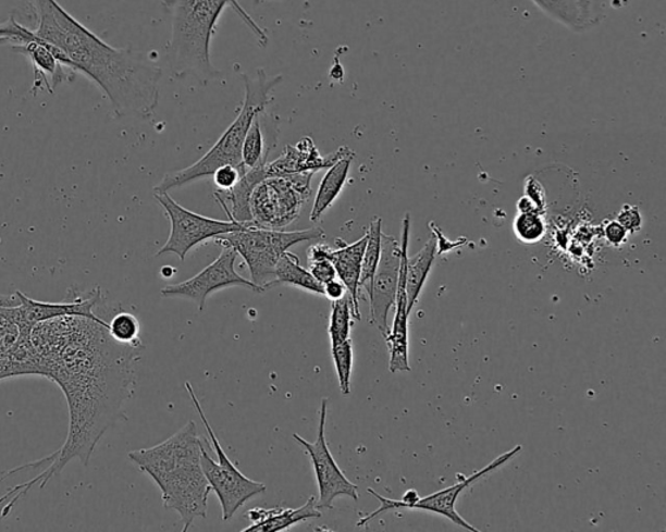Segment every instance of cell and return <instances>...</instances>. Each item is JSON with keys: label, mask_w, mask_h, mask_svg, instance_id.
Segmentation results:
<instances>
[{"label": "cell", "mask_w": 666, "mask_h": 532, "mask_svg": "<svg viewBox=\"0 0 666 532\" xmlns=\"http://www.w3.org/2000/svg\"><path fill=\"white\" fill-rule=\"evenodd\" d=\"M109 322L83 317H60L38 323L32 344L38 358L39 375L55 382L69 403V437L45 462L50 467L32 482L13 488L22 497L38 484L44 488L65 465L78 458L88 467L92 451L104 432L125 417V405L135 394L137 363L144 348L126 347L113 341Z\"/></svg>", "instance_id": "cell-1"}, {"label": "cell", "mask_w": 666, "mask_h": 532, "mask_svg": "<svg viewBox=\"0 0 666 532\" xmlns=\"http://www.w3.org/2000/svg\"><path fill=\"white\" fill-rule=\"evenodd\" d=\"M33 32L69 59L72 70L95 82L118 117L150 119L159 103L162 70L141 52L116 49L70 15L57 0H29Z\"/></svg>", "instance_id": "cell-2"}, {"label": "cell", "mask_w": 666, "mask_h": 532, "mask_svg": "<svg viewBox=\"0 0 666 532\" xmlns=\"http://www.w3.org/2000/svg\"><path fill=\"white\" fill-rule=\"evenodd\" d=\"M201 454V437L196 423L190 421L156 447L128 455L161 488L164 508L177 511L185 532L197 518L208 517L211 487L203 474Z\"/></svg>", "instance_id": "cell-3"}, {"label": "cell", "mask_w": 666, "mask_h": 532, "mask_svg": "<svg viewBox=\"0 0 666 532\" xmlns=\"http://www.w3.org/2000/svg\"><path fill=\"white\" fill-rule=\"evenodd\" d=\"M163 5L171 16L169 63L176 77H195L203 85L221 77L211 62V44L226 7L236 11L262 48L269 44L266 32L238 0H163Z\"/></svg>", "instance_id": "cell-4"}, {"label": "cell", "mask_w": 666, "mask_h": 532, "mask_svg": "<svg viewBox=\"0 0 666 532\" xmlns=\"http://www.w3.org/2000/svg\"><path fill=\"white\" fill-rule=\"evenodd\" d=\"M245 85V98L233 123L226 128L218 143L206 152L196 163L184 170L166 174L159 183L155 191H169L182 188L197 180L210 177L217 169L224 164L244 168L242 152L246 133H248L252 120L263 114L266 108L272 101L271 91L283 82V76L268 77L263 70H258L255 76L242 75Z\"/></svg>", "instance_id": "cell-5"}, {"label": "cell", "mask_w": 666, "mask_h": 532, "mask_svg": "<svg viewBox=\"0 0 666 532\" xmlns=\"http://www.w3.org/2000/svg\"><path fill=\"white\" fill-rule=\"evenodd\" d=\"M323 238L325 234L321 227L284 232L249 224L243 230L217 237L215 243L222 248L230 246L235 249L248 265L250 282L266 292L274 288L276 264L284 252L298 244L322 242Z\"/></svg>", "instance_id": "cell-6"}, {"label": "cell", "mask_w": 666, "mask_h": 532, "mask_svg": "<svg viewBox=\"0 0 666 532\" xmlns=\"http://www.w3.org/2000/svg\"><path fill=\"white\" fill-rule=\"evenodd\" d=\"M185 388L189 392L193 405L201 417L211 441L210 443L208 438L201 437L203 474L208 479L211 491L215 492L219 503H221L223 521H230L239 508L250 502V498L264 494L266 485L245 477L231 462L230 457L226 456L224 448L218 441L215 431L212 430L208 418H206L201 403H199L192 384L186 382Z\"/></svg>", "instance_id": "cell-7"}, {"label": "cell", "mask_w": 666, "mask_h": 532, "mask_svg": "<svg viewBox=\"0 0 666 532\" xmlns=\"http://www.w3.org/2000/svg\"><path fill=\"white\" fill-rule=\"evenodd\" d=\"M312 176L314 174L266 177L251 193V224L284 230L297 221L311 197Z\"/></svg>", "instance_id": "cell-8"}, {"label": "cell", "mask_w": 666, "mask_h": 532, "mask_svg": "<svg viewBox=\"0 0 666 532\" xmlns=\"http://www.w3.org/2000/svg\"><path fill=\"white\" fill-rule=\"evenodd\" d=\"M155 198L162 206L171 223L170 237L163 248L157 252V257L176 255L180 261L184 262L189 251L197 248L198 245L249 225L235 221H217V219L196 214L178 205L169 195V191H155Z\"/></svg>", "instance_id": "cell-9"}, {"label": "cell", "mask_w": 666, "mask_h": 532, "mask_svg": "<svg viewBox=\"0 0 666 532\" xmlns=\"http://www.w3.org/2000/svg\"><path fill=\"white\" fill-rule=\"evenodd\" d=\"M329 398H323L321 410H319L318 436L314 443L305 441L298 434H293V438L301 445L311 458L312 468L317 478L319 498L317 508L333 509V502L337 497L346 496L358 500V487L338 468L325 441V423H328Z\"/></svg>", "instance_id": "cell-10"}, {"label": "cell", "mask_w": 666, "mask_h": 532, "mask_svg": "<svg viewBox=\"0 0 666 532\" xmlns=\"http://www.w3.org/2000/svg\"><path fill=\"white\" fill-rule=\"evenodd\" d=\"M237 257L235 249L224 246L221 256L208 268L186 282L166 285L162 289V296L165 298L192 299L198 306V310L203 311L206 299L221 289L244 287L257 292V294H263L262 289L257 287L255 283L246 281L245 277L237 274L235 269Z\"/></svg>", "instance_id": "cell-11"}, {"label": "cell", "mask_w": 666, "mask_h": 532, "mask_svg": "<svg viewBox=\"0 0 666 532\" xmlns=\"http://www.w3.org/2000/svg\"><path fill=\"white\" fill-rule=\"evenodd\" d=\"M399 265H402V243L395 237L382 236V252L370 298L371 323L377 325L383 337L388 335L390 311L396 304Z\"/></svg>", "instance_id": "cell-12"}, {"label": "cell", "mask_w": 666, "mask_h": 532, "mask_svg": "<svg viewBox=\"0 0 666 532\" xmlns=\"http://www.w3.org/2000/svg\"><path fill=\"white\" fill-rule=\"evenodd\" d=\"M20 298V310L26 322L33 327L36 324L60 317H83L92 319L99 323H106L95 311L99 305L104 302L101 287L86 292L85 296L75 287L69 289V294L62 302H41L16 290Z\"/></svg>", "instance_id": "cell-13"}, {"label": "cell", "mask_w": 666, "mask_h": 532, "mask_svg": "<svg viewBox=\"0 0 666 532\" xmlns=\"http://www.w3.org/2000/svg\"><path fill=\"white\" fill-rule=\"evenodd\" d=\"M410 236V215L406 214L403 221L402 236V265H399L398 287L396 296V314L393 319L388 335L384 337L390 350V371H411L409 363V312L408 296H406V265H408V249Z\"/></svg>", "instance_id": "cell-14"}, {"label": "cell", "mask_w": 666, "mask_h": 532, "mask_svg": "<svg viewBox=\"0 0 666 532\" xmlns=\"http://www.w3.org/2000/svg\"><path fill=\"white\" fill-rule=\"evenodd\" d=\"M356 156V152L346 146L323 157L311 137H304L296 145L285 146L283 154L274 162L266 164L268 177L289 176L296 174H317L321 170H329L340 159Z\"/></svg>", "instance_id": "cell-15"}, {"label": "cell", "mask_w": 666, "mask_h": 532, "mask_svg": "<svg viewBox=\"0 0 666 532\" xmlns=\"http://www.w3.org/2000/svg\"><path fill=\"white\" fill-rule=\"evenodd\" d=\"M522 450V445H517V447L506 451V454L498 456L494 461L488 465V467L477 471V473L461 479V481L457 482L455 485H452L449 488H445L442 491L435 492L430 496L419 497V500L411 505L408 510H425L432 511V514L441 515L445 518H448L449 521L456 523L457 527L462 528L465 530H469L471 532H478L479 530L468 521H465V518L459 516L456 510V504L459 495L462 494L465 490H468L471 484H474L485 475L492 473L503 467L506 462L510 461L513 457H516L519 451Z\"/></svg>", "instance_id": "cell-16"}, {"label": "cell", "mask_w": 666, "mask_h": 532, "mask_svg": "<svg viewBox=\"0 0 666 532\" xmlns=\"http://www.w3.org/2000/svg\"><path fill=\"white\" fill-rule=\"evenodd\" d=\"M538 9L569 29L594 28L605 17V0H532Z\"/></svg>", "instance_id": "cell-17"}, {"label": "cell", "mask_w": 666, "mask_h": 532, "mask_svg": "<svg viewBox=\"0 0 666 532\" xmlns=\"http://www.w3.org/2000/svg\"><path fill=\"white\" fill-rule=\"evenodd\" d=\"M11 49L17 54L28 58L33 69H35L36 78L33 95H36L37 89L41 86H46L50 92H54L57 86L69 82L76 75V72L65 69L58 62V51L54 46L45 42L39 37L36 41L23 46H12Z\"/></svg>", "instance_id": "cell-18"}, {"label": "cell", "mask_w": 666, "mask_h": 532, "mask_svg": "<svg viewBox=\"0 0 666 532\" xmlns=\"http://www.w3.org/2000/svg\"><path fill=\"white\" fill-rule=\"evenodd\" d=\"M368 232L366 235L353 244H345L343 239L337 238L338 249H333L330 261L335 265L338 281L345 285L353 304V318L356 321H361V311H359V279H361L362 259L365 255L366 244H368Z\"/></svg>", "instance_id": "cell-19"}, {"label": "cell", "mask_w": 666, "mask_h": 532, "mask_svg": "<svg viewBox=\"0 0 666 532\" xmlns=\"http://www.w3.org/2000/svg\"><path fill=\"white\" fill-rule=\"evenodd\" d=\"M249 528L243 532H279L289 530L297 523H301L314 518H321V510L317 508L316 496H310L301 508L298 509H262L255 508L248 511Z\"/></svg>", "instance_id": "cell-20"}, {"label": "cell", "mask_w": 666, "mask_h": 532, "mask_svg": "<svg viewBox=\"0 0 666 532\" xmlns=\"http://www.w3.org/2000/svg\"><path fill=\"white\" fill-rule=\"evenodd\" d=\"M266 164H268V162L246 171L232 189L226 191L218 190L214 193L217 201L222 206L226 215L230 216V221L251 224L250 197L256 186L268 177V174H266Z\"/></svg>", "instance_id": "cell-21"}, {"label": "cell", "mask_w": 666, "mask_h": 532, "mask_svg": "<svg viewBox=\"0 0 666 532\" xmlns=\"http://www.w3.org/2000/svg\"><path fill=\"white\" fill-rule=\"evenodd\" d=\"M355 158L356 156H350L340 159L325 172L321 184H319L314 205H312L310 214L312 223L321 222L325 212L332 208V205L342 195L344 186L348 183L350 165Z\"/></svg>", "instance_id": "cell-22"}, {"label": "cell", "mask_w": 666, "mask_h": 532, "mask_svg": "<svg viewBox=\"0 0 666 532\" xmlns=\"http://www.w3.org/2000/svg\"><path fill=\"white\" fill-rule=\"evenodd\" d=\"M437 257V243L431 237L423 249L415 257L408 258L406 265V296H408V312L415 308L419 296L422 294L425 282L430 275L432 265Z\"/></svg>", "instance_id": "cell-23"}, {"label": "cell", "mask_w": 666, "mask_h": 532, "mask_svg": "<svg viewBox=\"0 0 666 532\" xmlns=\"http://www.w3.org/2000/svg\"><path fill=\"white\" fill-rule=\"evenodd\" d=\"M276 285H292V287L301 288L310 292V294L324 296V287L311 275L309 270L303 268L299 258L291 251L284 252L279 259L275 269Z\"/></svg>", "instance_id": "cell-24"}, {"label": "cell", "mask_w": 666, "mask_h": 532, "mask_svg": "<svg viewBox=\"0 0 666 532\" xmlns=\"http://www.w3.org/2000/svg\"><path fill=\"white\" fill-rule=\"evenodd\" d=\"M382 225L383 222L381 218H374L370 223L368 244H366L362 259L361 279H359V297H361L362 290H365L368 296L371 294L372 281H374L382 252Z\"/></svg>", "instance_id": "cell-25"}, {"label": "cell", "mask_w": 666, "mask_h": 532, "mask_svg": "<svg viewBox=\"0 0 666 532\" xmlns=\"http://www.w3.org/2000/svg\"><path fill=\"white\" fill-rule=\"evenodd\" d=\"M261 115L252 120L244 139L242 159L246 170L255 169L259 164L269 162L270 152L275 146L270 145L268 139H266Z\"/></svg>", "instance_id": "cell-26"}, {"label": "cell", "mask_w": 666, "mask_h": 532, "mask_svg": "<svg viewBox=\"0 0 666 532\" xmlns=\"http://www.w3.org/2000/svg\"><path fill=\"white\" fill-rule=\"evenodd\" d=\"M109 334L119 344L126 347L144 348L141 341V324L132 312L124 311L122 308L112 316L109 322Z\"/></svg>", "instance_id": "cell-27"}, {"label": "cell", "mask_w": 666, "mask_h": 532, "mask_svg": "<svg viewBox=\"0 0 666 532\" xmlns=\"http://www.w3.org/2000/svg\"><path fill=\"white\" fill-rule=\"evenodd\" d=\"M353 304L349 294L331 304L329 335L331 347L350 338Z\"/></svg>", "instance_id": "cell-28"}, {"label": "cell", "mask_w": 666, "mask_h": 532, "mask_svg": "<svg viewBox=\"0 0 666 532\" xmlns=\"http://www.w3.org/2000/svg\"><path fill=\"white\" fill-rule=\"evenodd\" d=\"M513 230L519 242L536 244L545 235V223L541 212H518Z\"/></svg>", "instance_id": "cell-29"}, {"label": "cell", "mask_w": 666, "mask_h": 532, "mask_svg": "<svg viewBox=\"0 0 666 532\" xmlns=\"http://www.w3.org/2000/svg\"><path fill=\"white\" fill-rule=\"evenodd\" d=\"M333 363H335L340 391L344 397L350 395V379L353 371V342L345 341L336 347H331Z\"/></svg>", "instance_id": "cell-30"}, {"label": "cell", "mask_w": 666, "mask_h": 532, "mask_svg": "<svg viewBox=\"0 0 666 532\" xmlns=\"http://www.w3.org/2000/svg\"><path fill=\"white\" fill-rule=\"evenodd\" d=\"M248 171L243 168H237L233 164H224L222 168L217 169L212 177H214V184L219 191H226L233 188L243 177L245 172Z\"/></svg>", "instance_id": "cell-31"}, {"label": "cell", "mask_w": 666, "mask_h": 532, "mask_svg": "<svg viewBox=\"0 0 666 532\" xmlns=\"http://www.w3.org/2000/svg\"><path fill=\"white\" fill-rule=\"evenodd\" d=\"M616 221L628 231L629 235L636 234L642 230L643 218L637 206L625 205L621 211L618 212Z\"/></svg>", "instance_id": "cell-32"}, {"label": "cell", "mask_w": 666, "mask_h": 532, "mask_svg": "<svg viewBox=\"0 0 666 532\" xmlns=\"http://www.w3.org/2000/svg\"><path fill=\"white\" fill-rule=\"evenodd\" d=\"M309 271L323 287L325 284L337 279L335 265L331 261L312 262Z\"/></svg>", "instance_id": "cell-33"}, {"label": "cell", "mask_w": 666, "mask_h": 532, "mask_svg": "<svg viewBox=\"0 0 666 532\" xmlns=\"http://www.w3.org/2000/svg\"><path fill=\"white\" fill-rule=\"evenodd\" d=\"M525 196L529 197L532 202L536 205L539 211L543 212L545 209V196L543 186L536 182V178L529 177L526 180Z\"/></svg>", "instance_id": "cell-34"}, {"label": "cell", "mask_w": 666, "mask_h": 532, "mask_svg": "<svg viewBox=\"0 0 666 532\" xmlns=\"http://www.w3.org/2000/svg\"><path fill=\"white\" fill-rule=\"evenodd\" d=\"M604 237L613 246H619L628 242V231L617 221L607 223L604 227Z\"/></svg>", "instance_id": "cell-35"}, {"label": "cell", "mask_w": 666, "mask_h": 532, "mask_svg": "<svg viewBox=\"0 0 666 532\" xmlns=\"http://www.w3.org/2000/svg\"><path fill=\"white\" fill-rule=\"evenodd\" d=\"M332 248L328 244H323L318 242L314 245H311L308 250V258L310 263L319 262V261H330Z\"/></svg>", "instance_id": "cell-36"}, {"label": "cell", "mask_w": 666, "mask_h": 532, "mask_svg": "<svg viewBox=\"0 0 666 532\" xmlns=\"http://www.w3.org/2000/svg\"><path fill=\"white\" fill-rule=\"evenodd\" d=\"M348 292H346L345 285L337 281H332L324 285V296L330 298L331 301H336V299L343 298Z\"/></svg>", "instance_id": "cell-37"}, {"label": "cell", "mask_w": 666, "mask_h": 532, "mask_svg": "<svg viewBox=\"0 0 666 532\" xmlns=\"http://www.w3.org/2000/svg\"><path fill=\"white\" fill-rule=\"evenodd\" d=\"M517 209H518V212H541L536 208V205L532 202L529 197H526V196H523L522 198H519V201L517 203Z\"/></svg>", "instance_id": "cell-38"}]
</instances>
